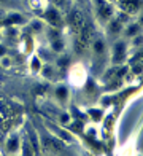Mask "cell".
I'll use <instances>...</instances> for the list:
<instances>
[{"instance_id":"cell-1","label":"cell","mask_w":143,"mask_h":156,"mask_svg":"<svg viewBox=\"0 0 143 156\" xmlns=\"http://www.w3.org/2000/svg\"><path fill=\"white\" fill-rule=\"evenodd\" d=\"M88 41H89V27L84 26L83 27V34L80 37V41L76 43V49H78V51H83V49L88 46Z\"/></svg>"},{"instance_id":"cell-2","label":"cell","mask_w":143,"mask_h":156,"mask_svg":"<svg viewBox=\"0 0 143 156\" xmlns=\"http://www.w3.org/2000/svg\"><path fill=\"white\" fill-rule=\"evenodd\" d=\"M70 23H72V26H73L75 30H81V29H83V16H81V13H80V11L72 13Z\"/></svg>"},{"instance_id":"cell-3","label":"cell","mask_w":143,"mask_h":156,"mask_svg":"<svg viewBox=\"0 0 143 156\" xmlns=\"http://www.w3.org/2000/svg\"><path fill=\"white\" fill-rule=\"evenodd\" d=\"M121 6L126 11H135L140 6V0H121Z\"/></svg>"},{"instance_id":"cell-4","label":"cell","mask_w":143,"mask_h":156,"mask_svg":"<svg viewBox=\"0 0 143 156\" xmlns=\"http://www.w3.org/2000/svg\"><path fill=\"white\" fill-rule=\"evenodd\" d=\"M46 18H48V21H49V23H51L53 26H57V24L61 23V18H59V15H57V11L49 10L48 15H46Z\"/></svg>"},{"instance_id":"cell-5","label":"cell","mask_w":143,"mask_h":156,"mask_svg":"<svg viewBox=\"0 0 143 156\" xmlns=\"http://www.w3.org/2000/svg\"><path fill=\"white\" fill-rule=\"evenodd\" d=\"M56 96L59 101H67V97H68V89L65 86H59L56 89Z\"/></svg>"},{"instance_id":"cell-6","label":"cell","mask_w":143,"mask_h":156,"mask_svg":"<svg viewBox=\"0 0 143 156\" xmlns=\"http://www.w3.org/2000/svg\"><path fill=\"white\" fill-rule=\"evenodd\" d=\"M6 148H8V151H16L18 148H19V140L14 137V139H11V140H8V144H6Z\"/></svg>"},{"instance_id":"cell-7","label":"cell","mask_w":143,"mask_h":156,"mask_svg":"<svg viewBox=\"0 0 143 156\" xmlns=\"http://www.w3.org/2000/svg\"><path fill=\"white\" fill-rule=\"evenodd\" d=\"M29 134H30V147L33 148V151L35 153H38V142H37V136H35V132L33 131H29Z\"/></svg>"},{"instance_id":"cell-8","label":"cell","mask_w":143,"mask_h":156,"mask_svg":"<svg viewBox=\"0 0 143 156\" xmlns=\"http://www.w3.org/2000/svg\"><path fill=\"white\" fill-rule=\"evenodd\" d=\"M23 150H24V156H32V147H30L29 142H26V144H24Z\"/></svg>"},{"instance_id":"cell-9","label":"cell","mask_w":143,"mask_h":156,"mask_svg":"<svg viewBox=\"0 0 143 156\" xmlns=\"http://www.w3.org/2000/svg\"><path fill=\"white\" fill-rule=\"evenodd\" d=\"M124 45L123 43H118V45H114V53H116V54H119V56H123L124 54Z\"/></svg>"},{"instance_id":"cell-10","label":"cell","mask_w":143,"mask_h":156,"mask_svg":"<svg viewBox=\"0 0 143 156\" xmlns=\"http://www.w3.org/2000/svg\"><path fill=\"white\" fill-rule=\"evenodd\" d=\"M100 15H102L103 18H108L111 15V8L110 6H102V10H100Z\"/></svg>"},{"instance_id":"cell-11","label":"cell","mask_w":143,"mask_h":156,"mask_svg":"<svg viewBox=\"0 0 143 156\" xmlns=\"http://www.w3.org/2000/svg\"><path fill=\"white\" fill-rule=\"evenodd\" d=\"M72 131H75V132L83 131V124H81V123H75L73 126H72Z\"/></svg>"},{"instance_id":"cell-12","label":"cell","mask_w":143,"mask_h":156,"mask_svg":"<svg viewBox=\"0 0 143 156\" xmlns=\"http://www.w3.org/2000/svg\"><path fill=\"white\" fill-rule=\"evenodd\" d=\"M94 48H96V51H97V53H102L105 46H103V43H102V41H97V43L94 45Z\"/></svg>"},{"instance_id":"cell-13","label":"cell","mask_w":143,"mask_h":156,"mask_svg":"<svg viewBox=\"0 0 143 156\" xmlns=\"http://www.w3.org/2000/svg\"><path fill=\"white\" fill-rule=\"evenodd\" d=\"M57 64H59L61 67H65L67 64H68V58H61L59 61H57Z\"/></svg>"},{"instance_id":"cell-14","label":"cell","mask_w":143,"mask_h":156,"mask_svg":"<svg viewBox=\"0 0 143 156\" xmlns=\"http://www.w3.org/2000/svg\"><path fill=\"white\" fill-rule=\"evenodd\" d=\"M89 113L92 115V118H94V119H99L100 118V112H97V110H91Z\"/></svg>"},{"instance_id":"cell-15","label":"cell","mask_w":143,"mask_h":156,"mask_svg":"<svg viewBox=\"0 0 143 156\" xmlns=\"http://www.w3.org/2000/svg\"><path fill=\"white\" fill-rule=\"evenodd\" d=\"M19 21H21V18H19V16H11L8 21H6V23L10 24V23H19Z\"/></svg>"},{"instance_id":"cell-16","label":"cell","mask_w":143,"mask_h":156,"mask_svg":"<svg viewBox=\"0 0 143 156\" xmlns=\"http://www.w3.org/2000/svg\"><path fill=\"white\" fill-rule=\"evenodd\" d=\"M32 64H33V70H38V69H40V62H38V59H37V58L33 59V62H32Z\"/></svg>"},{"instance_id":"cell-17","label":"cell","mask_w":143,"mask_h":156,"mask_svg":"<svg viewBox=\"0 0 143 156\" xmlns=\"http://www.w3.org/2000/svg\"><path fill=\"white\" fill-rule=\"evenodd\" d=\"M119 30V24L118 23H113L111 24V32H118Z\"/></svg>"},{"instance_id":"cell-18","label":"cell","mask_w":143,"mask_h":156,"mask_svg":"<svg viewBox=\"0 0 143 156\" xmlns=\"http://www.w3.org/2000/svg\"><path fill=\"white\" fill-rule=\"evenodd\" d=\"M53 48L59 51V49H62V43H61V41H56V43H53Z\"/></svg>"},{"instance_id":"cell-19","label":"cell","mask_w":143,"mask_h":156,"mask_svg":"<svg viewBox=\"0 0 143 156\" xmlns=\"http://www.w3.org/2000/svg\"><path fill=\"white\" fill-rule=\"evenodd\" d=\"M137 30H138V27H137V26H131V30H127V34H131V35H132V34H135Z\"/></svg>"},{"instance_id":"cell-20","label":"cell","mask_w":143,"mask_h":156,"mask_svg":"<svg viewBox=\"0 0 143 156\" xmlns=\"http://www.w3.org/2000/svg\"><path fill=\"white\" fill-rule=\"evenodd\" d=\"M61 119H62V123H68L70 116H68V115H62V118H61Z\"/></svg>"},{"instance_id":"cell-21","label":"cell","mask_w":143,"mask_h":156,"mask_svg":"<svg viewBox=\"0 0 143 156\" xmlns=\"http://www.w3.org/2000/svg\"><path fill=\"white\" fill-rule=\"evenodd\" d=\"M45 75H46V76L51 75V69H49V67H46V69H45Z\"/></svg>"},{"instance_id":"cell-22","label":"cell","mask_w":143,"mask_h":156,"mask_svg":"<svg viewBox=\"0 0 143 156\" xmlns=\"http://www.w3.org/2000/svg\"><path fill=\"white\" fill-rule=\"evenodd\" d=\"M54 2H56L57 5H64V2H65V0H54Z\"/></svg>"},{"instance_id":"cell-23","label":"cell","mask_w":143,"mask_h":156,"mask_svg":"<svg viewBox=\"0 0 143 156\" xmlns=\"http://www.w3.org/2000/svg\"><path fill=\"white\" fill-rule=\"evenodd\" d=\"M3 54H5V48L0 46V56H3Z\"/></svg>"}]
</instances>
